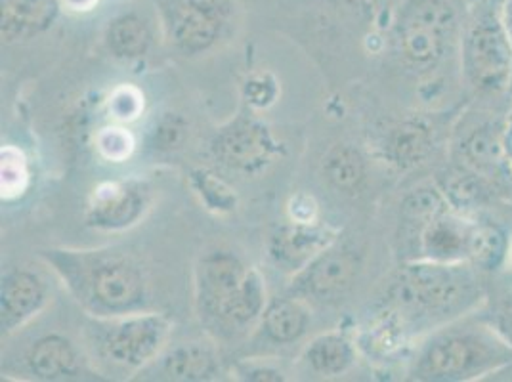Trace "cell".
<instances>
[{"mask_svg":"<svg viewBox=\"0 0 512 382\" xmlns=\"http://www.w3.org/2000/svg\"><path fill=\"white\" fill-rule=\"evenodd\" d=\"M325 180L342 193H358L367 178V163L362 151L350 144H337L323 157Z\"/></svg>","mask_w":512,"mask_h":382,"instance_id":"obj_25","label":"cell"},{"mask_svg":"<svg viewBox=\"0 0 512 382\" xmlns=\"http://www.w3.org/2000/svg\"><path fill=\"white\" fill-rule=\"evenodd\" d=\"M337 235L316 222L291 220L274 228L268 237V256L278 270L297 276L321 251L339 239Z\"/></svg>","mask_w":512,"mask_h":382,"instance_id":"obj_14","label":"cell"},{"mask_svg":"<svg viewBox=\"0 0 512 382\" xmlns=\"http://www.w3.org/2000/svg\"><path fill=\"white\" fill-rule=\"evenodd\" d=\"M48 302V287L31 270L16 268L6 272L0 287V325L4 335H12L41 314Z\"/></svg>","mask_w":512,"mask_h":382,"instance_id":"obj_15","label":"cell"},{"mask_svg":"<svg viewBox=\"0 0 512 382\" xmlns=\"http://www.w3.org/2000/svg\"><path fill=\"white\" fill-rule=\"evenodd\" d=\"M62 2H64L65 8L75 10V12H86V10H92V8L98 4V0H62Z\"/></svg>","mask_w":512,"mask_h":382,"instance_id":"obj_34","label":"cell"},{"mask_svg":"<svg viewBox=\"0 0 512 382\" xmlns=\"http://www.w3.org/2000/svg\"><path fill=\"white\" fill-rule=\"evenodd\" d=\"M356 350L344 333L331 331L310 340L302 352L304 367L318 377H337L350 369Z\"/></svg>","mask_w":512,"mask_h":382,"instance_id":"obj_20","label":"cell"},{"mask_svg":"<svg viewBox=\"0 0 512 382\" xmlns=\"http://www.w3.org/2000/svg\"><path fill=\"white\" fill-rule=\"evenodd\" d=\"M27 169L22 153L16 149H2V195L14 197L25 190Z\"/></svg>","mask_w":512,"mask_h":382,"instance_id":"obj_28","label":"cell"},{"mask_svg":"<svg viewBox=\"0 0 512 382\" xmlns=\"http://www.w3.org/2000/svg\"><path fill=\"white\" fill-rule=\"evenodd\" d=\"M476 218L457 213L455 209L434 216L404 247L409 251L406 260L469 262L470 235Z\"/></svg>","mask_w":512,"mask_h":382,"instance_id":"obj_13","label":"cell"},{"mask_svg":"<svg viewBox=\"0 0 512 382\" xmlns=\"http://www.w3.org/2000/svg\"><path fill=\"white\" fill-rule=\"evenodd\" d=\"M310 325V312L302 298H278L268 302L260 329L274 344H293L304 337Z\"/></svg>","mask_w":512,"mask_h":382,"instance_id":"obj_22","label":"cell"},{"mask_svg":"<svg viewBox=\"0 0 512 382\" xmlns=\"http://www.w3.org/2000/svg\"><path fill=\"white\" fill-rule=\"evenodd\" d=\"M151 191L138 180L106 182L92 191L86 205V226L102 232H123L136 226L150 209Z\"/></svg>","mask_w":512,"mask_h":382,"instance_id":"obj_12","label":"cell"},{"mask_svg":"<svg viewBox=\"0 0 512 382\" xmlns=\"http://www.w3.org/2000/svg\"><path fill=\"white\" fill-rule=\"evenodd\" d=\"M503 22H505V27L509 31L512 43V0H503ZM509 98H512V85L511 90H509Z\"/></svg>","mask_w":512,"mask_h":382,"instance_id":"obj_35","label":"cell"},{"mask_svg":"<svg viewBox=\"0 0 512 382\" xmlns=\"http://www.w3.org/2000/svg\"><path fill=\"white\" fill-rule=\"evenodd\" d=\"M463 85L478 96H501L512 85V43L503 0H467L459 46Z\"/></svg>","mask_w":512,"mask_h":382,"instance_id":"obj_5","label":"cell"},{"mask_svg":"<svg viewBox=\"0 0 512 382\" xmlns=\"http://www.w3.org/2000/svg\"><path fill=\"white\" fill-rule=\"evenodd\" d=\"M186 136H188L186 121L176 113H167L165 117L159 119V123L153 128L151 144L159 151H174V149L182 148Z\"/></svg>","mask_w":512,"mask_h":382,"instance_id":"obj_27","label":"cell"},{"mask_svg":"<svg viewBox=\"0 0 512 382\" xmlns=\"http://www.w3.org/2000/svg\"><path fill=\"white\" fill-rule=\"evenodd\" d=\"M362 272V253L339 239L293 276L295 297L333 304L346 297Z\"/></svg>","mask_w":512,"mask_h":382,"instance_id":"obj_11","label":"cell"},{"mask_svg":"<svg viewBox=\"0 0 512 382\" xmlns=\"http://www.w3.org/2000/svg\"><path fill=\"white\" fill-rule=\"evenodd\" d=\"M511 247V237L499 224L480 220V216L476 218L470 235V266H474L482 274H493L509 264Z\"/></svg>","mask_w":512,"mask_h":382,"instance_id":"obj_23","label":"cell"},{"mask_svg":"<svg viewBox=\"0 0 512 382\" xmlns=\"http://www.w3.org/2000/svg\"><path fill=\"white\" fill-rule=\"evenodd\" d=\"M62 0H0L4 44H22L46 33L60 16Z\"/></svg>","mask_w":512,"mask_h":382,"instance_id":"obj_16","label":"cell"},{"mask_svg":"<svg viewBox=\"0 0 512 382\" xmlns=\"http://www.w3.org/2000/svg\"><path fill=\"white\" fill-rule=\"evenodd\" d=\"M165 35L176 50L197 56L211 50L232 23V0H155Z\"/></svg>","mask_w":512,"mask_h":382,"instance_id":"obj_9","label":"cell"},{"mask_svg":"<svg viewBox=\"0 0 512 382\" xmlns=\"http://www.w3.org/2000/svg\"><path fill=\"white\" fill-rule=\"evenodd\" d=\"M512 365V342L486 316L484 308L448 321L423 335L409 360L413 381L470 382Z\"/></svg>","mask_w":512,"mask_h":382,"instance_id":"obj_3","label":"cell"},{"mask_svg":"<svg viewBox=\"0 0 512 382\" xmlns=\"http://www.w3.org/2000/svg\"><path fill=\"white\" fill-rule=\"evenodd\" d=\"M195 310L216 339L232 340L247 333L268 306L264 279L241 256L214 247L197 258L193 268Z\"/></svg>","mask_w":512,"mask_h":382,"instance_id":"obj_4","label":"cell"},{"mask_svg":"<svg viewBox=\"0 0 512 382\" xmlns=\"http://www.w3.org/2000/svg\"><path fill=\"white\" fill-rule=\"evenodd\" d=\"M29 373L41 381H62L81 375L77 346L64 335H44L35 340L25 356Z\"/></svg>","mask_w":512,"mask_h":382,"instance_id":"obj_17","label":"cell"},{"mask_svg":"<svg viewBox=\"0 0 512 382\" xmlns=\"http://www.w3.org/2000/svg\"><path fill=\"white\" fill-rule=\"evenodd\" d=\"M132 136L125 128L109 127L104 128L98 136V149L102 155L111 161H123L132 151Z\"/></svg>","mask_w":512,"mask_h":382,"instance_id":"obj_29","label":"cell"},{"mask_svg":"<svg viewBox=\"0 0 512 382\" xmlns=\"http://www.w3.org/2000/svg\"><path fill=\"white\" fill-rule=\"evenodd\" d=\"M484 304L482 272L469 262L406 260L390 279L377 318L390 323L404 339L411 333L423 337Z\"/></svg>","mask_w":512,"mask_h":382,"instance_id":"obj_1","label":"cell"},{"mask_svg":"<svg viewBox=\"0 0 512 382\" xmlns=\"http://www.w3.org/2000/svg\"><path fill=\"white\" fill-rule=\"evenodd\" d=\"M44 264L92 318L144 312L150 287L136 258L115 249H41Z\"/></svg>","mask_w":512,"mask_h":382,"instance_id":"obj_2","label":"cell"},{"mask_svg":"<svg viewBox=\"0 0 512 382\" xmlns=\"http://www.w3.org/2000/svg\"><path fill=\"white\" fill-rule=\"evenodd\" d=\"M434 149V132L423 119H409L386 138V155L398 169H413L425 163Z\"/></svg>","mask_w":512,"mask_h":382,"instance_id":"obj_21","label":"cell"},{"mask_svg":"<svg viewBox=\"0 0 512 382\" xmlns=\"http://www.w3.org/2000/svg\"><path fill=\"white\" fill-rule=\"evenodd\" d=\"M107 50L119 58V60H138L148 54L153 33H151L150 23L136 14V12H127L115 16L111 22L107 23L106 35Z\"/></svg>","mask_w":512,"mask_h":382,"instance_id":"obj_24","label":"cell"},{"mask_svg":"<svg viewBox=\"0 0 512 382\" xmlns=\"http://www.w3.org/2000/svg\"><path fill=\"white\" fill-rule=\"evenodd\" d=\"M505 151L512 169V115L509 113H507V125H505Z\"/></svg>","mask_w":512,"mask_h":382,"instance_id":"obj_36","label":"cell"},{"mask_svg":"<svg viewBox=\"0 0 512 382\" xmlns=\"http://www.w3.org/2000/svg\"><path fill=\"white\" fill-rule=\"evenodd\" d=\"M155 361H159L157 369L165 381H211L220 371L216 350L211 344L199 340L169 348Z\"/></svg>","mask_w":512,"mask_h":382,"instance_id":"obj_18","label":"cell"},{"mask_svg":"<svg viewBox=\"0 0 512 382\" xmlns=\"http://www.w3.org/2000/svg\"><path fill=\"white\" fill-rule=\"evenodd\" d=\"M467 0H402L394 12L390 39L400 60L430 71L459 58Z\"/></svg>","mask_w":512,"mask_h":382,"instance_id":"obj_6","label":"cell"},{"mask_svg":"<svg viewBox=\"0 0 512 382\" xmlns=\"http://www.w3.org/2000/svg\"><path fill=\"white\" fill-rule=\"evenodd\" d=\"M211 153L222 167L249 176L274 163L278 142L262 121L239 113L230 123L216 130L211 140Z\"/></svg>","mask_w":512,"mask_h":382,"instance_id":"obj_10","label":"cell"},{"mask_svg":"<svg viewBox=\"0 0 512 382\" xmlns=\"http://www.w3.org/2000/svg\"><path fill=\"white\" fill-rule=\"evenodd\" d=\"M507 117L467 113L451 140V161L482 176L499 195L512 191V169L505 151Z\"/></svg>","mask_w":512,"mask_h":382,"instance_id":"obj_8","label":"cell"},{"mask_svg":"<svg viewBox=\"0 0 512 382\" xmlns=\"http://www.w3.org/2000/svg\"><path fill=\"white\" fill-rule=\"evenodd\" d=\"M192 188L201 203H205V207L214 213L224 214L232 213L237 205V197L234 190L220 180L216 174L205 169H195L190 176Z\"/></svg>","mask_w":512,"mask_h":382,"instance_id":"obj_26","label":"cell"},{"mask_svg":"<svg viewBox=\"0 0 512 382\" xmlns=\"http://www.w3.org/2000/svg\"><path fill=\"white\" fill-rule=\"evenodd\" d=\"M484 308V306H482ZM491 323L499 329L505 339L512 342V291L501 295L488 310H484Z\"/></svg>","mask_w":512,"mask_h":382,"instance_id":"obj_31","label":"cell"},{"mask_svg":"<svg viewBox=\"0 0 512 382\" xmlns=\"http://www.w3.org/2000/svg\"><path fill=\"white\" fill-rule=\"evenodd\" d=\"M237 377L243 381L253 382H279L285 381L283 373L272 367V365H264V363H243L237 367Z\"/></svg>","mask_w":512,"mask_h":382,"instance_id":"obj_33","label":"cell"},{"mask_svg":"<svg viewBox=\"0 0 512 382\" xmlns=\"http://www.w3.org/2000/svg\"><path fill=\"white\" fill-rule=\"evenodd\" d=\"M509 266H512V247H511V255H509Z\"/></svg>","mask_w":512,"mask_h":382,"instance_id":"obj_37","label":"cell"},{"mask_svg":"<svg viewBox=\"0 0 512 382\" xmlns=\"http://www.w3.org/2000/svg\"><path fill=\"white\" fill-rule=\"evenodd\" d=\"M243 94H245V100L249 106L262 109V107L272 106L276 102L278 86L270 75H255L243 86Z\"/></svg>","mask_w":512,"mask_h":382,"instance_id":"obj_30","label":"cell"},{"mask_svg":"<svg viewBox=\"0 0 512 382\" xmlns=\"http://www.w3.org/2000/svg\"><path fill=\"white\" fill-rule=\"evenodd\" d=\"M142 107V100H140V94L132 88H121L115 92L113 100H111V111L115 113L113 117L121 119V121H127V119H134L136 113L140 111Z\"/></svg>","mask_w":512,"mask_h":382,"instance_id":"obj_32","label":"cell"},{"mask_svg":"<svg viewBox=\"0 0 512 382\" xmlns=\"http://www.w3.org/2000/svg\"><path fill=\"white\" fill-rule=\"evenodd\" d=\"M436 186L448 199L451 209L467 216H478L482 209L488 207L491 199L499 197V193L482 176L457 163L438 174Z\"/></svg>","mask_w":512,"mask_h":382,"instance_id":"obj_19","label":"cell"},{"mask_svg":"<svg viewBox=\"0 0 512 382\" xmlns=\"http://www.w3.org/2000/svg\"><path fill=\"white\" fill-rule=\"evenodd\" d=\"M86 329L94 356L121 373L150 367L167 350L172 331L169 318L146 310L117 318H94Z\"/></svg>","mask_w":512,"mask_h":382,"instance_id":"obj_7","label":"cell"}]
</instances>
